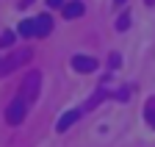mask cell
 <instances>
[{
	"label": "cell",
	"mask_w": 155,
	"mask_h": 147,
	"mask_svg": "<svg viewBox=\"0 0 155 147\" xmlns=\"http://www.w3.org/2000/svg\"><path fill=\"white\" fill-rule=\"evenodd\" d=\"M39 83H42V75H39V72H31V75L22 81V86H19V97H22L25 103H33L36 95H39Z\"/></svg>",
	"instance_id": "cell-2"
},
{
	"label": "cell",
	"mask_w": 155,
	"mask_h": 147,
	"mask_svg": "<svg viewBox=\"0 0 155 147\" xmlns=\"http://www.w3.org/2000/svg\"><path fill=\"white\" fill-rule=\"evenodd\" d=\"M17 33L19 36H36V28H33V20H22L17 25Z\"/></svg>",
	"instance_id": "cell-8"
},
{
	"label": "cell",
	"mask_w": 155,
	"mask_h": 147,
	"mask_svg": "<svg viewBox=\"0 0 155 147\" xmlns=\"http://www.w3.org/2000/svg\"><path fill=\"white\" fill-rule=\"evenodd\" d=\"M144 117H147V122H150V125L155 128V97H152V100L147 103V111H144Z\"/></svg>",
	"instance_id": "cell-9"
},
{
	"label": "cell",
	"mask_w": 155,
	"mask_h": 147,
	"mask_svg": "<svg viewBox=\"0 0 155 147\" xmlns=\"http://www.w3.org/2000/svg\"><path fill=\"white\" fill-rule=\"evenodd\" d=\"M33 28H36V36H47V33L53 31V20H50V14L36 17V20H33Z\"/></svg>",
	"instance_id": "cell-5"
},
{
	"label": "cell",
	"mask_w": 155,
	"mask_h": 147,
	"mask_svg": "<svg viewBox=\"0 0 155 147\" xmlns=\"http://www.w3.org/2000/svg\"><path fill=\"white\" fill-rule=\"evenodd\" d=\"M83 14V3L81 0H72V3H64V17H69V20H75V17Z\"/></svg>",
	"instance_id": "cell-7"
},
{
	"label": "cell",
	"mask_w": 155,
	"mask_h": 147,
	"mask_svg": "<svg viewBox=\"0 0 155 147\" xmlns=\"http://www.w3.org/2000/svg\"><path fill=\"white\" fill-rule=\"evenodd\" d=\"M31 58V50H19V53H11L6 61H0V75H8L11 69H17L19 64H25Z\"/></svg>",
	"instance_id": "cell-3"
},
{
	"label": "cell",
	"mask_w": 155,
	"mask_h": 147,
	"mask_svg": "<svg viewBox=\"0 0 155 147\" xmlns=\"http://www.w3.org/2000/svg\"><path fill=\"white\" fill-rule=\"evenodd\" d=\"M25 114H28V103L17 95V97L8 103V108H6V122H8V125H22Z\"/></svg>",
	"instance_id": "cell-1"
},
{
	"label": "cell",
	"mask_w": 155,
	"mask_h": 147,
	"mask_svg": "<svg viewBox=\"0 0 155 147\" xmlns=\"http://www.w3.org/2000/svg\"><path fill=\"white\" fill-rule=\"evenodd\" d=\"M116 28H119V31H127L130 28V14H122L119 20H116Z\"/></svg>",
	"instance_id": "cell-11"
},
{
	"label": "cell",
	"mask_w": 155,
	"mask_h": 147,
	"mask_svg": "<svg viewBox=\"0 0 155 147\" xmlns=\"http://www.w3.org/2000/svg\"><path fill=\"white\" fill-rule=\"evenodd\" d=\"M144 3H147V6H152V3H155V0H144Z\"/></svg>",
	"instance_id": "cell-15"
},
{
	"label": "cell",
	"mask_w": 155,
	"mask_h": 147,
	"mask_svg": "<svg viewBox=\"0 0 155 147\" xmlns=\"http://www.w3.org/2000/svg\"><path fill=\"white\" fill-rule=\"evenodd\" d=\"M78 117H81V111H67V114H64L61 119H58V125H55V131H58V133H64L67 128H72V122H75Z\"/></svg>",
	"instance_id": "cell-6"
},
{
	"label": "cell",
	"mask_w": 155,
	"mask_h": 147,
	"mask_svg": "<svg viewBox=\"0 0 155 147\" xmlns=\"http://www.w3.org/2000/svg\"><path fill=\"white\" fill-rule=\"evenodd\" d=\"M116 3H125V0H116Z\"/></svg>",
	"instance_id": "cell-16"
},
{
	"label": "cell",
	"mask_w": 155,
	"mask_h": 147,
	"mask_svg": "<svg viewBox=\"0 0 155 147\" xmlns=\"http://www.w3.org/2000/svg\"><path fill=\"white\" fill-rule=\"evenodd\" d=\"M28 3H33V0H22V6H28Z\"/></svg>",
	"instance_id": "cell-14"
},
{
	"label": "cell",
	"mask_w": 155,
	"mask_h": 147,
	"mask_svg": "<svg viewBox=\"0 0 155 147\" xmlns=\"http://www.w3.org/2000/svg\"><path fill=\"white\" fill-rule=\"evenodd\" d=\"M108 64H111L114 69H116V67H119V64H122V58H119V53H114V56L108 58Z\"/></svg>",
	"instance_id": "cell-12"
},
{
	"label": "cell",
	"mask_w": 155,
	"mask_h": 147,
	"mask_svg": "<svg viewBox=\"0 0 155 147\" xmlns=\"http://www.w3.org/2000/svg\"><path fill=\"white\" fill-rule=\"evenodd\" d=\"M72 67H75L78 72H94V69H97V61H94L91 56H83V53H81V56L72 58Z\"/></svg>",
	"instance_id": "cell-4"
},
{
	"label": "cell",
	"mask_w": 155,
	"mask_h": 147,
	"mask_svg": "<svg viewBox=\"0 0 155 147\" xmlns=\"http://www.w3.org/2000/svg\"><path fill=\"white\" fill-rule=\"evenodd\" d=\"M14 39H17L14 31H6L3 36H0V47H11V45H14Z\"/></svg>",
	"instance_id": "cell-10"
},
{
	"label": "cell",
	"mask_w": 155,
	"mask_h": 147,
	"mask_svg": "<svg viewBox=\"0 0 155 147\" xmlns=\"http://www.w3.org/2000/svg\"><path fill=\"white\" fill-rule=\"evenodd\" d=\"M61 3H64V0H47V6H50V8H58Z\"/></svg>",
	"instance_id": "cell-13"
}]
</instances>
